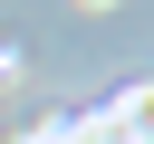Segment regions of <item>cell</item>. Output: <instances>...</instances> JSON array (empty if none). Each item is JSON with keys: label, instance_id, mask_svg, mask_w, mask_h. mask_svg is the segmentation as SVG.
Returning <instances> with one entry per match:
<instances>
[{"label": "cell", "instance_id": "obj_1", "mask_svg": "<svg viewBox=\"0 0 154 144\" xmlns=\"http://www.w3.org/2000/svg\"><path fill=\"white\" fill-rule=\"evenodd\" d=\"M19 144H77V115H38V125H29Z\"/></svg>", "mask_w": 154, "mask_h": 144}, {"label": "cell", "instance_id": "obj_2", "mask_svg": "<svg viewBox=\"0 0 154 144\" xmlns=\"http://www.w3.org/2000/svg\"><path fill=\"white\" fill-rule=\"evenodd\" d=\"M77 10H116V0H77Z\"/></svg>", "mask_w": 154, "mask_h": 144}]
</instances>
